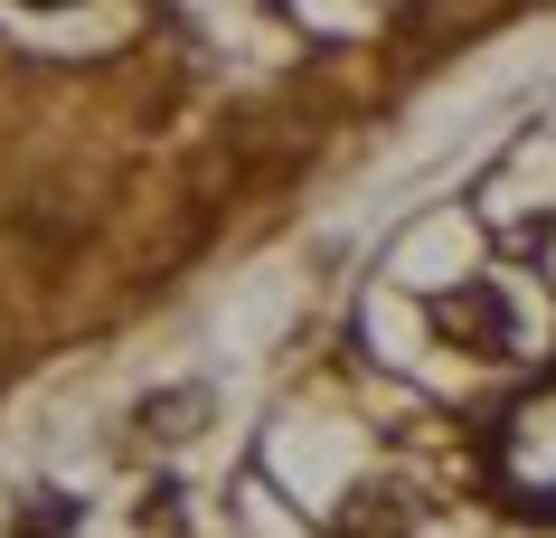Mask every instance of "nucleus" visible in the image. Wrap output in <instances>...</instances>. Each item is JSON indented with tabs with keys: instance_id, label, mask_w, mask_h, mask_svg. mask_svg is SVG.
<instances>
[{
	"instance_id": "1",
	"label": "nucleus",
	"mask_w": 556,
	"mask_h": 538,
	"mask_svg": "<svg viewBox=\"0 0 556 538\" xmlns=\"http://www.w3.org/2000/svg\"><path fill=\"white\" fill-rule=\"evenodd\" d=\"M38 10H66V0H38Z\"/></svg>"
}]
</instances>
